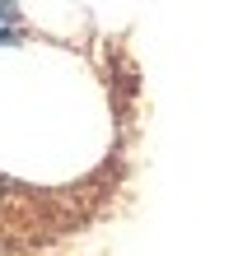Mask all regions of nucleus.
<instances>
[{
	"label": "nucleus",
	"mask_w": 252,
	"mask_h": 256,
	"mask_svg": "<svg viewBox=\"0 0 252 256\" xmlns=\"http://www.w3.org/2000/svg\"><path fill=\"white\" fill-rule=\"evenodd\" d=\"M0 42H14V24H5V19H0Z\"/></svg>",
	"instance_id": "nucleus-1"
},
{
	"label": "nucleus",
	"mask_w": 252,
	"mask_h": 256,
	"mask_svg": "<svg viewBox=\"0 0 252 256\" xmlns=\"http://www.w3.org/2000/svg\"><path fill=\"white\" fill-rule=\"evenodd\" d=\"M5 191H10V186H5V177H0V196H5Z\"/></svg>",
	"instance_id": "nucleus-2"
}]
</instances>
